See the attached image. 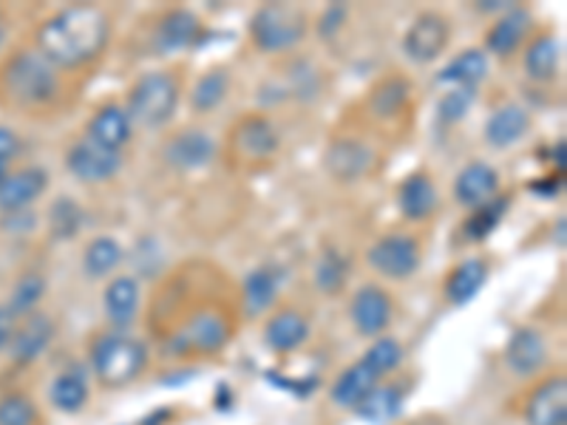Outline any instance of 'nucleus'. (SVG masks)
<instances>
[{"label":"nucleus","mask_w":567,"mask_h":425,"mask_svg":"<svg viewBox=\"0 0 567 425\" xmlns=\"http://www.w3.org/2000/svg\"><path fill=\"white\" fill-rule=\"evenodd\" d=\"M111 34L114 20L103 7L74 3L40 23L34 49L58 71H78L103 58Z\"/></svg>","instance_id":"obj_1"},{"label":"nucleus","mask_w":567,"mask_h":425,"mask_svg":"<svg viewBox=\"0 0 567 425\" xmlns=\"http://www.w3.org/2000/svg\"><path fill=\"white\" fill-rule=\"evenodd\" d=\"M60 71L38 49H18L0 65V94L18 111H45L60 100Z\"/></svg>","instance_id":"obj_2"},{"label":"nucleus","mask_w":567,"mask_h":425,"mask_svg":"<svg viewBox=\"0 0 567 425\" xmlns=\"http://www.w3.org/2000/svg\"><path fill=\"white\" fill-rule=\"evenodd\" d=\"M148 343L128 335V332H120V329L100 332L89 349L91 374L109 392H120V388L140 381L145 369H148Z\"/></svg>","instance_id":"obj_3"},{"label":"nucleus","mask_w":567,"mask_h":425,"mask_svg":"<svg viewBox=\"0 0 567 425\" xmlns=\"http://www.w3.org/2000/svg\"><path fill=\"white\" fill-rule=\"evenodd\" d=\"M182 103V80L174 71L156 69L145 71L131 83L125 94V111H128L131 123L140 128L159 131L171 125Z\"/></svg>","instance_id":"obj_4"},{"label":"nucleus","mask_w":567,"mask_h":425,"mask_svg":"<svg viewBox=\"0 0 567 425\" xmlns=\"http://www.w3.org/2000/svg\"><path fill=\"white\" fill-rule=\"evenodd\" d=\"M247 32H250V43L258 54L278 58V54L296 52L307 40L310 20L303 9L292 7V3H265L252 12Z\"/></svg>","instance_id":"obj_5"},{"label":"nucleus","mask_w":567,"mask_h":425,"mask_svg":"<svg viewBox=\"0 0 567 425\" xmlns=\"http://www.w3.org/2000/svg\"><path fill=\"white\" fill-rule=\"evenodd\" d=\"M233 338V323L230 318L225 315L221 310H207L194 312V315L187 318L179 329H176L174 335L168 338L165 343V352L171 357H210V354H219L221 349L230 343Z\"/></svg>","instance_id":"obj_6"},{"label":"nucleus","mask_w":567,"mask_h":425,"mask_svg":"<svg viewBox=\"0 0 567 425\" xmlns=\"http://www.w3.org/2000/svg\"><path fill=\"white\" fill-rule=\"evenodd\" d=\"M423 250L412 232H386L367 250V265L386 281H409L420 270Z\"/></svg>","instance_id":"obj_7"},{"label":"nucleus","mask_w":567,"mask_h":425,"mask_svg":"<svg viewBox=\"0 0 567 425\" xmlns=\"http://www.w3.org/2000/svg\"><path fill=\"white\" fill-rule=\"evenodd\" d=\"M452 20L445 18L443 12L429 9V12H420L417 18L409 23L400 49H403V54H406L414 65H429L434 63V60L443 58L445 49L452 45Z\"/></svg>","instance_id":"obj_8"},{"label":"nucleus","mask_w":567,"mask_h":425,"mask_svg":"<svg viewBox=\"0 0 567 425\" xmlns=\"http://www.w3.org/2000/svg\"><path fill=\"white\" fill-rule=\"evenodd\" d=\"M227 148H230L233 159L247 162V165H258V162H270L281 148V134H278L276 123L265 114H247L245 120L230 128L227 136Z\"/></svg>","instance_id":"obj_9"},{"label":"nucleus","mask_w":567,"mask_h":425,"mask_svg":"<svg viewBox=\"0 0 567 425\" xmlns=\"http://www.w3.org/2000/svg\"><path fill=\"white\" fill-rule=\"evenodd\" d=\"M205 38V23L194 9L176 7L168 9L154 23L151 32V54L156 58H174V54L190 52Z\"/></svg>","instance_id":"obj_10"},{"label":"nucleus","mask_w":567,"mask_h":425,"mask_svg":"<svg viewBox=\"0 0 567 425\" xmlns=\"http://www.w3.org/2000/svg\"><path fill=\"white\" fill-rule=\"evenodd\" d=\"M125 168V156L116 151L103 148L89 136H80L65 151V170L83 185H105V182L116 179L120 170Z\"/></svg>","instance_id":"obj_11"},{"label":"nucleus","mask_w":567,"mask_h":425,"mask_svg":"<svg viewBox=\"0 0 567 425\" xmlns=\"http://www.w3.org/2000/svg\"><path fill=\"white\" fill-rule=\"evenodd\" d=\"M378 165V154L367 139L358 136H336L323 151V170L341 185H352L369 176Z\"/></svg>","instance_id":"obj_12"},{"label":"nucleus","mask_w":567,"mask_h":425,"mask_svg":"<svg viewBox=\"0 0 567 425\" xmlns=\"http://www.w3.org/2000/svg\"><path fill=\"white\" fill-rule=\"evenodd\" d=\"M216 139L202 128H182L162 142V162L179 174H196L216 162Z\"/></svg>","instance_id":"obj_13"},{"label":"nucleus","mask_w":567,"mask_h":425,"mask_svg":"<svg viewBox=\"0 0 567 425\" xmlns=\"http://www.w3.org/2000/svg\"><path fill=\"white\" fill-rule=\"evenodd\" d=\"M394 303L392 296L383 290L381 283H363L358 287L349 303V318H352V326L358 335L363 338H383L389 326H392Z\"/></svg>","instance_id":"obj_14"},{"label":"nucleus","mask_w":567,"mask_h":425,"mask_svg":"<svg viewBox=\"0 0 567 425\" xmlns=\"http://www.w3.org/2000/svg\"><path fill=\"white\" fill-rule=\"evenodd\" d=\"M54 335H58V326H54V321L45 312H32V315L20 318L7 349L9 357L20 369L32 366L34 361H40L49 352Z\"/></svg>","instance_id":"obj_15"},{"label":"nucleus","mask_w":567,"mask_h":425,"mask_svg":"<svg viewBox=\"0 0 567 425\" xmlns=\"http://www.w3.org/2000/svg\"><path fill=\"white\" fill-rule=\"evenodd\" d=\"M534 32V12L528 7H511L494 20V27L485 32V49L488 58H511L523 49Z\"/></svg>","instance_id":"obj_16"},{"label":"nucleus","mask_w":567,"mask_h":425,"mask_svg":"<svg viewBox=\"0 0 567 425\" xmlns=\"http://www.w3.org/2000/svg\"><path fill=\"white\" fill-rule=\"evenodd\" d=\"M503 361L511 374L528 381V377L539 374L542 369H545V363H548V341H545V335L534 326L514 329L508 343H505Z\"/></svg>","instance_id":"obj_17"},{"label":"nucleus","mask_w":567,"mask_h":425,"mask_svg":"<svg viewBox=\"0 0 567 425\" xmlns=\"http://www.w3.org/2000/svg\"><path fill=\"white\" fill-rule=\"evenodd\" d=\"M525 425H567V381L565 374H550L528 394L523 408Z\"/></svg>","instance_id":"obj_18"},{"label":"nucleus","mask_w":567,"mask_h":425,"mask_svg":"<svg viewBox=\"0 0 567 425\" xmlns=\"http://www.w3.org/2000/svg\"><path fill=\"white\" fill-rule=\"evenodd\" d=\"M398 207L400 216L414 225L432 219L440 207V196L429 170H412L409 176H403V182L398 185Z\"/></svg>","instance_id":"obj_19"},{"label":"nucleus","mask_w":567,"mask_h":425,"mask_svg":"<svg viewBox=\"0 0 567 425\" xmlns=\"http://www.w3.org/2000/svg\"><path fill=\"white\" fill-rule=\"evenodd\" d=\"M409 103H412V85L400 74L378 80L367 94V111L372 116V123L378 125H394L398 120H403Z\"/></svg>","instance_id":"obj_20"},{"label":"nucleus","mask_w":567,"mask_h":425,"mask_svg":"<svg viewBox=\"0 0 567 425\" xmlns=\"http://www.w3.org/2000/svg\"><path fill=\"white\" fill-rule=\"evenodd\" d=\"M85 136L103 145V148L123 154L131 139H134V123H131L125 105L105 103L91 114L89 125H85Z\"/></svg>","instance_id":"obj_21"},{"label":"nucleus","mask_w":567,"mask_h":425,"mask_svg":"<svg viewBox=\"0 0 567 425\" xmlns=\"http://www.w3.org/2000/svg\"><path fill=\"white\" fill-rule=\"evenodd\" d=\"M45 190H49V174L40 165L9 170V176L0 185V212L32 210V205Z\"/></svg>","instance_id":"obj_22"},{"label":"nucleus","mask_w":567,"mask_h":425,"mask_svg":"<svg viewBox=\"0 0 567 425\" xmlns=\"http://www.w3.org/2000/svg\"><path fill=\"white\" fill-rule=\"evenodd\" d=\"M528 131H530L528 108H523V105H516V103H503L499 108L491 111V116L485 120L483 136L488 148L508 151L514 148V145H519V142L528 136Z\"/></svg>","instance_id":"obj_23"},{"label":"nucleus","mask_w":567,"mask_h":425,"mask_svg":"<svg viewBox=\"0 0 567 425\" xmlns=\"http://www.w3.org/2000/svg\"><path fill=\"white\" fill-rule=\"evenodd\" d=\"M494 196H499V174H496V168L488 165V162H468L457 174V179H454V201L460 207L474 210V207L485 205Z\"/></svg>","instance_id":"obj_24"},{"label":"nucleus","mask_w":567,"mask_h":425,"mask_svg":"<svg viewBox=\"0 0 567 425\" xmlns=\"http://www.w3.org/2000/svg\"><path fill=\"white\" fill-rule=\"evenodd\" d=\"M142 307V287L136 276H114L103 290V310L111 326L125 332L136 321Z\"/></svg>","instance_id":"obj_25"},{"label":"nucleus","mask_w":567,"mask_h":425,"mask_svg":"<svg viewBox=\"0 0 567 425\" xmlns=\"http://www.w3.org/2000/svg\"><path fill=\"white\" fill-rule=\"evenodd\" d=\"M310 341V321L301 310L284 307L276 310L265 323V343L276 354H292Z\"/></svg>","instance_id":"obj_26"},{"label":"nucleus","mask_w":567,"mask_h":425,"mask_svg":"<svg viewBox=\"0 0 567 425\" xmlns=\"http://www.w3.org/2000/svg\"><path fill=\"white\" fill-rule=\"evenodd\" d=\"M278 290H281V276H278L276 267H256L245 276L241 281V310L250 321L256 318H265L267 312H272V307L278 303Z\"/></svg>","instance_id":"obj_27"},{"label":"nucleus","mask_w":567,"mask_h":425,"mask_svg":"<svg viewBox=\"0 0 567 425\" xmlns=\"http://www.w3.org/2000/svg\"><path fill=\"white\" fill-rule=\"evenodd\" d=\"M491 60L483 49H463L460 54H454L449 63L443 65V71H437L434 83L445 85V89H474L488 80Z\"/></svg>","instance_id":"obj_28"},{"label":"nucleus","mask_w":567,"mask_h":425,"mask_svg":"<svg viewBox=\"0 0 567 425\" xmlns=\"http://www.w3.org/2000/svg\"><path fill=\"white\" fill-rule=\"evenodd\" d=\"M488 276L491 267L485 258H463L460 265L452 267L449 278H445V301L452 303V307H465V303H471L485 290Z\"/></svg>","instance_id":"obj_29"},{"label":"nucleus","mask_w":567,"mask_h":425,"mask_svg":"<svg viewBox=\"0 0 567 425\" xmlns=\"http://www.w3.org/2000/svg\"><path fill=\"white\" fill-rule=\"evenodd\" d=\"M525 77L534 83H554L561 69V43L554 32H539L525 43Z\"/></svg>","instance_id":"obj_30"},{"label":"nucleus","mask_w":567,"mask_h":425,"mask_svg":"<svg viewBox=\"0 0 567 425\" xmlns=\"http://www.w3.org/2000/svg\"><path fill=\"white\" fill-rule=\"evenodd\" d=\"M381 383H383L381 377H378L367 363L358 361L338 374L336 383L329 386V397H332V403H336L338 408L354 412V408L361 406L363 400H367L374 388L381 386Z\"/></svg>","instance_id":"obj_31"},{"label":"nucleus","mask_w":567,"mask_h":425,"mask_svg":"<svg viewBox=\"0 0 567 425\" xmlns=\"http://www.w3.org/2000/svg\"><path fill=\"white\" fill-rule=\"evenodd\" d=\"M91 397V383H89V372H85L80 363L74 366L63 369L49 386V400H52V406L58 408L60 414H80L85 406H89Z\"/></svg>","instance_id":"obj_32"},{"label":"nucleus","mask_w":567,"mask_h":425,"mask_svg":"<svg viewBox=\"0 0 567 425\" xmlns=\"http://www.w3.org/2000/svg\"><path fill=\"white\" fill-rule=\"evenodd\" d=\"M233 77L225 65H213L205 74H199L194 83V89L187 91V103H190V111L194 114H210V111L221 108L230 94Z\"/></svg>","instance_id":"obj_33"},{"label":"nucleus","mask_w":567,"mask_h":425,"mask_svg":"<svg viewBox=\"0 0 567 425\" xmlns=\"http://www.w3.org/2000/svg\"><path fill=\"white\" fill-rule=\"evenodd\" d=\"M406 394V386H400V383H381V386L363 400L361 406L354 408V417H361L363 423L372 425L389 423V419H394L403 412Z\"/></svg>","instance_id":"obj_34"},{"label":"nucleus","mask_w":567,"mask_h":425,"mask_svg":"<svg viewBox=\"0 0 567 425\" xmlns=\"http://www.w3.org/2000/svg\"><path fill=\"white\" fill-rule=\"evenodd\" d=\"M125 261V247L114 236H97L83 250V272L91 281H103Z\"/></svg>","instance_id":"obj_35"},{"label":"nucleus","mask_w":567,"mask_h":425,"mask_svg":"<svg viewBox=\"0 0 567 425\" xmlns=\"http://www.w3.org/2000/svg\"><path fill=\"white\" fill-rule=\"evenodd\" d=\"M511 210V196L499 194L494 196L491 201H485V205L474 207V210L468 212V219L463 221V239L471 241V245H480V241H485L491 236V232L496 230V227L503 225V219L508 216Z\"/></svg>","instance_id":"obj_36"},{"label":"nucleus","mask_w":567,"mask_h":425,"mask_svg":"<svg viewBox=\"0 0 567 425\" xmlns=\"http://www.w3.org/2000/svg\"><path fill=\"white\" fill-rule=\"evenodd\" d=\"M85 225V207L71 196H58L49 207V232L58 241L78 239Z\"/></svg>","instance_id":"obj_37"},{"label":"nucleus","mask_w":567,"mask_h":425,"mask_svg":"<svg viewBox=\"0 0 567 425\" xmlns=\"http://www.w3.org/2000/svg\"><path fill=\"white\" fill-rule=\"evenodd\" d=\"M349 281V258L343 256L341 250L336 247H329L318 256L316 265V287L323 292V296L336 298L347 290Z\"/></svg>","instance_id":"obj_38"},{"label":"nucleus","mask_w":567,"mask_h":425,"mask_svg":"<svg viewBox=\"0 0 567 425\" xmlns=\"http://www.w3.org/2000/svg\"><path fill=\"white\" fill-rule=\"evenodd\" d=\"M43 296H45L43 272H23V276L14 281L12 292H9L7 310L20 321V318L38 312V303L43 301Z\"/></svg>","instance_id":"obj_39"},{"label":"nucleus","mask_w":567,"mask_h":425,"mask_svg":"<svg viewBox=\"0 0 567 425\" xmlns=\"http://www.w3.org/2000/svg\"><path fill=\"white\" fill-rule=\"evenodd\" d=\"M361 361L367 363L381 381H386L389 374H394L403 366V361H406V349H403V343H400L398 338H374L372 346L367 349V354H363Z\"/></svg>","instance_id":"obj_40"},{"label":"nucleus","mask_w":567,"mask_h":425,"mask_svg":"<svg viewBox=\"0 0 567 425\" xmlns=\"http://www.w3.org/2000/svg\"><path fill=\"white\" fill-rule=\"evenodd\" d=\"M474 105H477V91L474 89H449L437 100V108H434L437 125L440 128H454V125H460L471 114Z\"/></svg>","instance_id":"obj_41"},{"label":"nucleus","mask_w":567,"mask_h":425,"mask_svg":"<svg viewBox=\"0 0 567 425\" xmlns=\"http://www.w3.org/2000/svg\"><path fill=\"white\" fill-rule=\"evenodd\" d=\"M40 408L27 392H7L0 397V425H40Z\"/></svg>","instance_id":"obj_42"},{"label":"nucleus","mask_w":567,"mask_h":425,"mask_svg":"<svg viewBox=\"0 0 567 425\" xmlns=\"http://www.w3.org/2000/svg\"><path fill=\"white\" fill-rule=\"evenodd\" d=\"M349 20V7L347 3H329L327 9L321 12V18H318V38L321 40H336L338 34L343 32V27H347Z\"/></svg>","instance_id":"obj_43"},{"label":"nucleus","mask_w":567,"mask_h":425,"mask_svg":"<svg viewBox=\"0 0 567 425\" xmlns=\"http://www.w3.org/2000/svg\"><path fill=\"white\" fill-rule=\"evenodd\" d=\"M528 190L542 196V199H556V196H561V190H565V176L550 170V174L542 176V179H530Z\"/></svg>","instance_id":"obj_44"},{"label":"nucleus","mask_w":567,"mask_h":425,"mask_svg":"<svg viewBox=\"0 0 567 425\" xmlns=\"http://www.w3.org/2000/svg\"><path fill=\"white\" fill-rule=\"evenodd\" d=\"M34 225H38V216L32 210L3 212V221H0V227L7 232H14V236H23V232L34 230Z\"/></svg>","instance_id":"obj_45"},{"label":"nucleus","mask_w":567,"mask_h":425,"mask_svg":"<svg viewBox=\"0 0 567 425\" xmlns=\"http://www.w3.org/2000/svg\"><path fill=\"white\" fill-rule=\"evenodd\" d=\"M20 151H23V139L9 125H0V162L9 165L12 159H18Z\"/></svg>","instance_id":"obj_46"},{"label":"nucleus","mask_w":567,"mask_h":425,"mask_svg":"<svg viewBox=\"0 0 567 425\" xmlns=\"http://www.w3.org/2000/svg\"><path fill=\"white\" fill-rule=\"evenodd\" d=\"M14 326H18V318L7 310V303H0V352H7L9 349Z\"/></svg>","instance_id":"obj_47"},{"label":"nucleus","mask_w":567,"mask_h":425,"mask_svg":"<svg viewBox=\"0 0 567 425\" xmlns=\"http://www.w3.org/2000/svg\"><path fill=\"white\" fill-rule=\"evenodd\" d=\"M550 165H554V174L565 176V165H567V142L565 139H556L550 145Z\"/></svg>","instance_id":"obj_48"},{"label":"nucleus","mask_w":567,"mask_h":425,"mask_svg":"<svg viewBox=\"0 0 567 425\" xmlns=\"http://www.w3.org/2000/svg\"><path fill=\"white\" fill-rule=\"evenodd\" d=\"M511 7H514V3H508V0H480V3H474V9L483 14H503L508 12Z\"/></svg>","instance_id":"obj_49"},{"label":"nucleus","mask_w":567,"mask_h":425,"mask_svg":"<svg viewBox=\"0 0 567 425\" xmlns=\"http://www.w3.org/2000/svg\"><path fill=\"white\" fill-rule=\"evenodd\" d=\"M171 417H174V408H156L151 417L142 419V425H162V423H168Z\"/></svg>","instance_id":"obj_50"},{"label":"nucleus","mask_w":567,"mask_h":425,"mask_svg":"<svg viewBox=\"0 0 567 425\" xmlns=\"http://www.w3.org/2000/svg\"><path fill=\"white\" fill-rule=\"evenodd\" d=\"M556 245H559V250H565V216H559V221H556Z\"/></svg>","instance_id":"obj_51"},{"label":"nucleus","mask_w":567,"mask_h":425,"mask_svg":"<svg viewBox=\"0 0 567 425\" xmlns=\"http://www.w3.org/2000/svg\"><path fill=\"white\" fill-rule=\"evenodd\" d=\"M7 38H9V29H7V23H3V18H0V49L7 45Z\"/></svg>","instance_id":"obj_52"},{"label":"nucleus","mask_w":567,"mask_h":425,"mask_svg":"<svg viewBox=\"0 0 567 425\" xmlns=\"http://www.w3.org/2000/svg\"><path fill=\"white\" fill-rule=\"evenodd\" d=\"M9 176V165L7 162H0V185H3V179H7Z\"/></svg>","instance_id":"obj_53"}]
</instances>
